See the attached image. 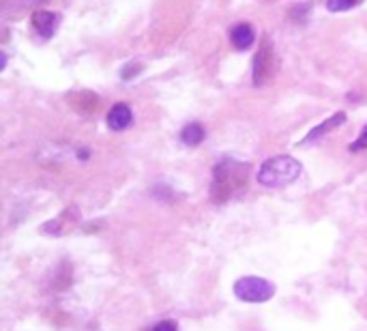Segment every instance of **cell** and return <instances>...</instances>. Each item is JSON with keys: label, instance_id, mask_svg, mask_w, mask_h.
Segmentation results:
<instances>
[{"label": "cell", "instance_id": "1", "mask_svg": "<svg viewBox=\"0 0 367 331\" xmlns=\"http://www.w3.org/2000/svg\"><path fill=\"white\" fill-rule=\"evenodd\" d=\"M301 174V164L290 155L267 159L258 170V183L265 187H284Z\"/></svg>", "mask_w": 367, "mask_h": 331}, {"label": "cell", "instance_id": "2", "mask_svg": "<svg viewBox=\"0 0 367 331\" xmlns=\"http://www.w3.org/2000/svg\"><path fill=\"white\" fill-rule=\"evenodd\" d=\"M234 295L240 301H248V303H265L275 295V286L265 278L248 275V278H240L234 284Z\"/></svg>", "mask_w": 367, "mask_h": 331}, {"label": "cell", "instance_id": "3", "mask_svg": "<svg viewBox=\"0 0 367 331\" xmlns=\"http://www.w3.org/2000/svg\"><path fill=\"white\" fill-rule=\"evenodd\" d=\"M273 71V48H271V39L265 37L262 39V46L254 58V84L260 86L267 82V78L271 75Z\"/></svg>", "mask_w": 367, "mask_h": 331}, {"label": "cell", "instance_id": "4", "mask_svg": "<svg viewBox=\"0 0 367 331\" xmlns=\"http://www.w3.org/2000/svg\"><path fill=\"white\" fill-rule=\"evenodd\" d=\"M132 107L127 103H116L112 105V110L107 112V127L112 132H122V130H127L132 125Z\"/></svg>", "mask_w": 367, "mask_h": 331}, {"label": "cell", "instance_id": "5", "mask_svg": "<svg viewBox=\"0 0 367 331\" xmlns=\"http://www.w3.org/2000/svg\"><path fill=\"white\" fill-rule=\"evenodd\" d=\"M31 22H33V28H35L43 39H48V37H52V35L56 33V26H58L60 18H58L56 14H52V11H35Z\"/></svg>", "mask_w": 367, "mask_h": 331}, {"label": "cell", "instance_id": "6", "mask_svg": "<svg viewBox=\"0 0 367 331\" xmlns=\"http://www.w3.org/2000/svg\"><path fill=\"white\" fill-rule=\"evenodd\" d=\"M254 41H256V35L250 24H236L230 31V43L236 50H250L254 46Z\"/></svg>", "mask_w": 367, "mask_h": 331}, {"label": "cell", "instance_id": "7", "mask_svg": "<svg viewBox=\"0 0 367 331\" xmlns=\"http://www.w3.org/2000/svg\"><path fill=\"white\" fill-rule=\"evenodd\" d=\"M346 123V115L344 112H335L331 119H326L322 125H318V127H314L305 138H303V145H307V142H314V140H318L320 136H324V134H329L331 130H337L339 125H344Z\"/></svg>", "mask_w": 367, "mask_h": 331}, {"label": "cell", "instance_id": "8", "mask_svg": "<svg viewBox=\"0 0 367 331\" xmlns=\"http://www.w3.org/2000/svg\"><path fill=\"white\" fill-rule=\"evenodd\" d=\"M204 136H206V132H204V127H202L200 123H189V125L181 132V140H183V145H187V147H198V145L204 140Z\"/></svg>", "mask_w": 367, "mask_h": 331}, {"label": "cell", "instance_id": "9", "mask_svg": "<svg viewBox=\"0 0 367 331\" xmlns=\"http://www.w3.org/2000/svg\"><path fill=\"white\" fill-rule=\"evenodd\" d=\"M356 5V0H326V9L333 11V14H341V11H348Z\"/></svg>", "mask_w": 367, "mask_h": 331}, {"label": "cell", "instance_id": "10", "mask_svg": "<svg viewBox=\"0 0 367 331\" xmlns=\"http://www.w3.org/2000/svg\"><path fill=\"white\" fill-rule=\"evenodd\" d=\"M363 149H367V125L363 127L361 136L350 145V151H352V153H358V151H363Z\"/></svg>", "mask_w": 367, "mask_h": 331}, {"label": "cell", "instance_id": "11", "mask_svg": "<svg viewBox=\"0 0 367 331\" xmlns=\"http://www.w3.org/2000/svg\"><path fill=\"white\" fill-rule=\"evenodd\" d=\"M153 331H179V327L174 320H161L153 327Z\"/></svg>", "mask_w": 367, "mask_h": 331}, {"label": "cell", "instance_id": "12", "mask_svg": "<svg viewBox=\"0 0 367 331\" xmlns=\"http://www.w3.org/2000/svg\"><path fill=\"white\" fill-rule=\"evenodd\" d=\"M5 61H7V54H0V69H5V65H7Z\"/></svg>", "mask_w": 367, "mask_h": 331}]
</instances>
